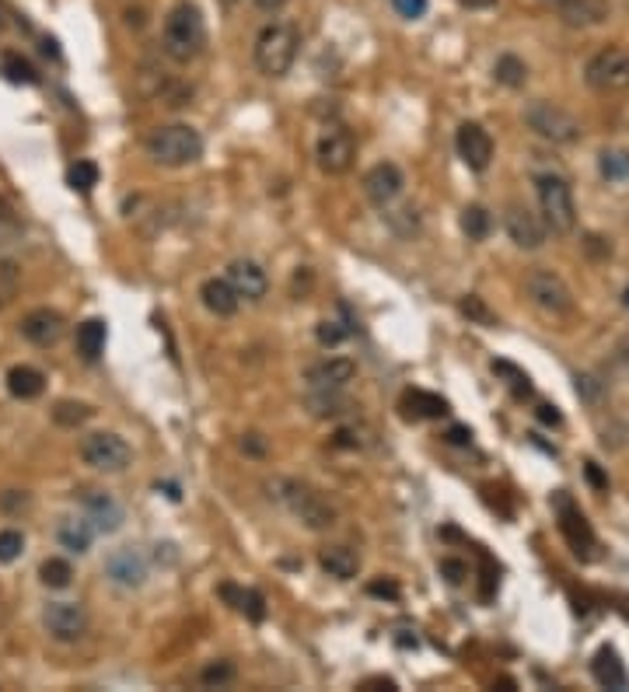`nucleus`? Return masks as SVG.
Returning a JSON list of instances; mask_svg holds the SVG:
<instances>
[{"mask_svg":"<svg viewBox=\"0 0 629 692\" xmlns=\"http://www.w3.org/2000/svg\"><path fill=\"white\" fill-rule=\"evenodd\" d=\"M207 46V21L203 11L189 0H179L172 11L165 14V25H161V49H165L168 60L175 63H193L196 56Z\"/></svg>","mask_w":629,"mask_h":692,"instance_id":"1","label":"nucleus"},{"mask_svg":"<svg viewBox=\"0 0 629 692\" xmlns=\"http://www.w3.org/2000/svg\"><path fill=\"white\" fill-rule=\"evenodd\" d=\"M298 49H301V35L291 21H270L263 32L256 35V67L263 70L266 77H284L287 70L294 67L298 60Z\"/></svg>","mask_w":629,"mask_h":692,"instance_id":"2","label":"nucleus"},{"mask_svg":"<svg viewBox=\"0 0 629 692\" xmlns=\"http://www.w3.org/2000/svg\"><path fill=\"white\" fill-rule=\"evenodd\" d=\"M266 490H270V497L280 500V504H284L301 525L312 528V532H329V528L336 525V511H332V504L318 497L315 490H308L305 483H294V479H273Z\"/></svg>","mask_w":629,"mask_h":692,"instance_id":"3","label":"nucleus"},{"mask_svg":"<svg viewBox=\"0 0 629 692\" xmlns=\"http://www.w3.org/2000/svg\"><path fill=\"white\" fill-rule=\"evenodd\" d=\"M147 154L151 161L165 168H186L193 161H200L203 154V137L200 130L186 123H168V126H158V130L147 137Z\"/></svg>","mask_w":629,"mask_h":692,"instance_id":"4","label":"nucleus"},{"mask_svg":"<svg viewBox=\"0 0 629 692\" xmlns=\"http://www.w3.org/2000/svg\"><path fill=\"white\" fill-rule=\"evenodd\" d=\"M535 193H539V210H542V224L553 235H570L577 228V203H574V189L563 175H539L535 179Z\"/></svg>","mask_w":629,"mask_h":692,"instance_id":"5","label":"nucleus"},{"mask_svg":"<svg viewBox=\"0 0 629 692\" xmlns=\"http://www.w3.org/2000/svg\"><path fill=\"white\" fill-rule=\"evenodd\" d=\"M525 123L535 137L549 140V144H574V140H581V133H584L581 119H577L574 112H567L556 102H546V98H539V102L528 105Z\"/></svg>","mask_w":629,"mask_h":692,"instance_id":"6","label":"nucleus"},{"mask_svg":"<svg viewBox=\"0 0 629 692\" xmlns=\"http://www.w3.org/2000/svg\"><path fill=\"white\" fill-rule=\"evenodd\" d=\"M525 294L539 312L563 319V315H574V291L567 287V280L553 270H532L525 277Z\"/></svg>","mask_w":629,"mask_h":692,"instance_id":"7","label":"nucleus"},{"mask_svg":"<svg viewBox=\"0 0 629 692\" xmlns=\"http://www.w3.org/2000/svg\"><path fill=\"white\" fill-rule=\"evenodd\" d=\"M584 81H588V88L602 91V95L626 91L629 88V49L623 46L598 49L588 60V67H584Z\"/></svg>","mask_w":629,"mask_h":692,"instance_id":"8","label":"nucleus"},{"mask_svg":"<svg viewBox=\"0 0 629 692\" xmlns=\"http://www.w3.org/2000/svg\"><path fill=\"white\" fill-rule=\"evenodd\" d=\"M81 462L95 472H123L133 462V448L119 434H88L81 441Z\"/></svg>","mask_w":629,"mask_h":692,"instance_id":"9","label":"nucleus"},{"mask_svg":"<svg viewBox=\"0 0 629 692\" xmlns=\"http://www.w3.org/2000/svg\"><path fill=\"white\" fill-rule=\"evenodd\" d=\"M42 626L60 644H77V640L88 637L91 619L81 602H49L46 612H42Z\"/></svg>","mask_w":629,"mask_h":692,"instance_id":"10","label":"nucleus"},{"mask_svg":"<svg viewBox=\"0 0 629 692\" xmlns=\"http://www.w3.org/2000/svg\"><path fill=\"white\" fill-rule=\"evenodd\" d=\"M315 158L325 175H346L353 168V158H357L353 133L343 130V126H325L315 144Z\"/></svg>","mask_w":629,"mask_h":692,"instance_id":"11","label":"nucleus"},{"mask_svg":"<svg viewBox=\"0 0 629 692\" xmlns=\"http://www.w3.org/2000/svg\"><path fill=\"white\" fill-rule=\"evenodd\" d=\"M556 514H560V532L563 539L574 546L577 556H584V560H591V549H595V532H591L588 518H584L581 511L574 507V500L567 497V493H556Z\"/></svg>","mask_w":629,"mask_h":692,"instance_id":"12","label":"nucleus"},{"mask_svg":"<svg viewBox=\"0 0 629 692\" xmlns=\"http://www.w3.org/2000/svg\"><path fill=\"white\" fill-rule=\"evenodd\" d=\"M455 147H458V158L472 168V172H486L493 161V137L483 130L479 123H462L455 133Z\"/></svg>","mask_w":629,"mask_h":692,"instance_id":"13","label":"nucleus"},{"mask_svg":"<svg viewBox=\"0 0 629 692\" xmlns=\"http://www.w3.org/2000/svg\"><path fill=\"white\" fill-rule=\"evenodd\" d=\"M402 186H406V175H402V168L392 165V161H381V165H374L371 172L364 175V196L381 210L392 200H399Z\"/></svg>","mask_w":629,"mask_h":692,"instance_id":"14","label":"nucleus"},{"mask_svg":"<svg viewBox=\"0 0 629 692\" xmlns=\"http://www.w3.org/2000/svg\"><path fill=\"white\" fill-rule=\"evenodd\" d=\"M67 333V322L56 308H32V312L21 319V336L35 346H56Z\"/></svg>","mask_w":629,"mask_h":692,"instance_id":"15","label":"nucleus"},{"mask_svg":"<svg viewBox=\"0 0 629 692\" xmlns=\"http://www.w3.org/2000/svg\"><path fill=\"white\" fill-rule=\"evenodd\" d=\"M504 228H507V235H511V242L518 245V249L535 252V249H542V245H546V224H542L528 207H507Z\"/></svg>","mask_w":629,"mask_h":692,"instance_id":"16","label":"nucleus"},{"mask_svg":"<svg viewBox=\"0 0 629 692\" xmlns=\"http://www.w3.org/2000/svg\"><path fill=\"white\" fill-rule=\"evenodd\" d=\"M105 577L119 588H140L147 581V556L140 549H116V553L105 560Z\"/></svg>","mask_w":629,"mask_h":692,"instance_id":"17","label":"nucleus"},{"mask_svg":"<svg viewBox=\"0 0 629 692\" xmlns=\"http://www.w3.org/2000/svg\"><path fill=\"white\" fill-rule=\"evenodd\" d=\"M228 284L235 287V294L245 301H263L266 291H270V277H266V270L256 259H235V263L228 266Z\"/></svg>","mask_w":629,"mask_h":692,"instance_id":"18","label":"nucleus"},{"mask_svg":"<svg viewBox=\"0 0 629 692\" xmlns=\"http://www.w3.org/2000/svg\"><path fill=\"white\" fill-rule=\"evenodd\" d=\"M357 378V364L350 357H325L305 371L308 388H346Z\"/></svg>","mask_w":629,"mask_h":692,"instance_id":"19","label":"nucleus"},{"mask_svg":"<svg viewBox=\"0 0 629 692\" xmlns=\"http://www.w3.org/2000/svg\"><path fill=\"white\" fill-rule=\"evenodd\" d=\"M81 504H84V518L91 521L95 532H116L123 525V507L102 490H84L81 493Z\"/></svg>","mask_w":629,"mask_h":692,"instance_id":"20","label":"nucleus"},{"mask_svg":"<svg viewBox=\"0 0 629 692\" xmlns=\"http://www.w3.org/2000/svg\"><path fill=\"white\" fill-rule=\"evenodd\" d=\"M200 301L203 308H207L210 315H217V319H231V315L238 312V305H242V298L235 294V287L228 284V277H210L200 284Z\"/></svg>","mask_w":629,"mask_h":692,"instance_id":"21","label":"nucleus"},{"mask_svg":"<svg viewBox=\"0 0 629 692\" xmlns=\"http://www.w3.org/2000/svg\"><path fill=\"white\" fill-rule=\"evenodd\" d=\"M556 14L570 28H595L609 18V0H563Z\"/></svg>","mask_w":629,"mask_h":692,"instance_id":"22","label":"nucleus"},{"mask_svg":"<svg viewBox=\"0 0 629 692\" xmlns=\"http://www.w3.org/2000/svg\"><path fill=\"white\" fill-rule=\"evenodd\" d=\"M318 567L336 581H353L360 574V556L350 546H325L318 549Z\"/></svg>","mask_w":629,"mask_h":692,"instance_id":"23","label":"nucleus"},{"mask_svg":"<svg viewBox=\"0 0 629 692\" xmlns=\"http://www.w3.org/2000/svg\"><path fill=\"white\" fill-rule=\"evenodd\" d=\"M591 675L602 689H629V672L612 647H602L591 661Z\"/></svg>","mask_w":629,"mask_h":692,"instance_id":"24","label":"nucleus"},{"mask_svg":"<svg viewBox=\"0 0 629 692\" xmlns=\"http://www.w3.org/2000/svg\"><path fill=\"white\" fill-rule=\"evenodd\" d=\"M7 392L21 402H32L46 392V374L39 367H28V364H18L7 371Z\"/></svg>","mask_w":629,"mask_h":692,"instance_id":"25","label":"nucleus"},{"mask_svg":"<svg viewBox=\"0 0 629 692\" xmlns=\"http://www.w3.org/2000/svg\"><path fill=\"white\" fill-rule=\"evenodd\" d=\"M402 413H406V420H441V416H448V402L434 392L413 388L402 395Z\"/></svg>","mask_w":629,"mask_h":692,"instance_id":"26","label":"nucleus"},{"mask_svg":"<svg viewBox=\"0 0 629 692\" xmlns=\"http://www.w3.org/2000/svg\"><path fill=\"white\" fill-rule=\"evenodd\" d=\"M56 539H60V546L67 553H88L91 539H95V528H91V521L84 514L81 518H63L60 528H56Z\"/></svg>","mask_w":629,"mask_h":692,"instance_id":"27","label":"nucleus"},{"mask_svg":"<svg viewBox=\"0 0 629 692\" xmlns=\"http://www.w3.org/2000/svg\"><path fill=\"white\" fill-rule=\"evenodd\" d=\"M343 388H312V395L305 399L308 413L318 416V420H325V416H343L346 409H353L350 399H343Z\"/></svg>","mask_w":629,"mask_h":692,"instance_id":"28","label":"nucleus"},{"mask_svg":"<svg viewBox=\"0 0 629 692\" xmlns=\"http://www.w3.org/2000/svg\"><path fill=\"white\" fill-rule=\"evenodd\" d=\"M105 350V322L102 319H88L77 326V353H81L84 360H98Z\"/></svg>","mask_w":629,"mask_h":692,"instance_id":"29","label":"nucleus"},{"mask_svg":"<svg viewBox=\"0 0 629 692\" xmlns=\"http://www.w3.org/2000/svg\"><path fill=\"white\" fill-rule=\"evenodd\" d=\"M493 77H497L504 88H525V81H528V67H525V60L521 56H514V53H504L497 60V67H493Z\"/></svg>","mask_w":629,"mask_h":692,"instance_id":"30","label":"nucleus"},{"mask_svg":"<svg viewBox=\"0 0 629 692\" xmlns=\"http://www.w3.org/2000/svg\"><path fill=\"white\" fill-rule=\"evenodd\" d=\"M39 577L46 588L63 591V588H70V581H74V567H70L67 560H60V556H49V560H42Z\"/></svg>","mask_w":629,"mask_h":692,"instance_id":"31","label":"nucleus"},{"mask_svg":"<svg viewBox=\"0 0 629 692\" xmlns=\"http://www.w3.org/2000/svg\"><path fill=\"white\" fill-rule=\"evenodd\" d=\"M598 168H602V175L609 182L629 179V151H623V147H609V151H602V158H598Z\"/></svg>","mask_w":629,"mask_h":692,"instance_id":"32","label":"nucleus"},{"mask_svg":"<svg viewBox=\"0 0 629 692\" xmlns=\"http://www.w3.org/2000/svg\"><path fill=\"white\" fill-rule=\"evenodd\" d=\"M91 413H95V409L84 406V402H70V399H63V402H56L53 420L60 423V427H81V423H88V420H91Z\"/></svg>","mask_w":629,"mask_h":692,"instance_id":"33","label":"nucleus"},{"mask_svg":"<svg viewBox=\"0 0 629 692\" xmlns=\"http://www.w3.org/2000/svg\"><path fill=\"white\" fill-rule=\"evenodd\" d=\"M0 74H4L11 84H35L39 81V74L32 70V63L21 60V56H14V53H7L4 60H0Z\"/></svg>","mask_w":629,"mask_h":692,"instance_id":"34","label":"nucleus"},{"mask_svg":"<svg viewBox=\"0 0 629 692\" xmlns=\"http://www.w3.org/2000/svg\"><path fill=\"white\" fill-rule=\"evenodd\" d=\"M235 665L231 661H210L207 668L200 672V686H207V689H224V686H231L235 682Z\"/></svg>","mask_w":629,"mask_h":692,"instance_id":"35","label":"nucleus"},{"mask_svg":"<svg viewBox=\"0 0 629 692\" xmlns=\"http://www.w3.org/2000/svg\"><path fill=\"white\" fill-rule=\"evenodd\" d=\"M462 231L472 238V242H483L490 235V214L483 207H465L462 210Z\"/></svg>","mask_w":629,"mask_h":692,"instance_id":"36","label":"nucleus"},{"mask_svg":"<svg viewBox=\"0 0 629 692\" xmlns=\"http://www.w3.org/2000/svg\"><path fill=\"white\" fill-rule=\"evenodd\" d=\"M67 182L74 189H81V193H88V189L98 186V165L95 161H77V165H70Z\"/></svg>","mask_w":629,"mask_h":692,"instance_id":"37","label":"nucleus"},{"mask_svg":"<svg viewBox=\"0 0 629 692\" xmlns=\"http://www.w3.org/2000/svg\"><path fill=\"white\" fill-rule=\"evenodd\" d=\"M462 315L465 319H472V322H479V326H497V315L486 308V301L483 298H476V294H469V298L462 301Z\"/></svg>","mask_w":629,"mask_h":692,"instance_id":"38","label":"nucleus"},{"mask_svg":"<svg viewBox=\"0 0 629 692\" xmlns=\"http://www.w3.org/2000/svg\"><path fill=\"white\" fill-rule=\"evenodd\" d=\"M25 549V535L18 528H4L0 532V563H14Z\"/></svg>","mask_w":629,"mask_h":692,"instance_id":"39","label":"nucleus"},{"mask_svg":"<svg viewBox=\"0 0 629 692\" xmlns=\"http://www.w3.org/2000/svg\"><path fill=\"white\" fill-rule=\"evenodd\" d=\"M577 395H581L588 406H598L605 395V381H598L595 374H577Z\"/></svg>","mask_w":629,"mask_h":692,"instance_id":"40","label":"nucleus"},{"mask_svg":"<svg viewBox=\"0 0 629 692\" xmlns=\"http://www.w3.org/2000/svg\"><path fill=\"white\" fill-rule=\"evenodd\" d=\"M238 609H242L252 623H263V619H266V598L259 595V591H242V602H238Z\"/></svg>","mask_w":629,"mask_h":692,"instance_id":"41","label":"nucleus"},{"mask_svg":"<svg viewBox=\"0 0 629 692\" xmlns=\"http://www.w3.org/2000/svg\"><path fill=\"white\" fill-rule=\"evenodd\" d=\"M364 434H367L364 427H339L336 437H332V444H336V448H364L367 444Z\"/></svg>","mask_w":629,"mask_h":692,"instance_id":"42","label":"nucleus"},{"mask_svg":"<svg viewBox=\"0 0 629 692\" xmlns=\"http://www.w3.org/2000/svg\"><path fill=\"white\" fill-rule=\"evenodd\" d=\"M493 371H500V374H507V378H511L514 395H532V385H528V374H521L518 367H511V364H504V360H497V364H493Z\"/></svg>","mask_w":629,"mask_h":692,"instance_id":"43","label":"nucleus"},{"mask_svg":"<svg viewBox=\"0 0 629 692\" xmlns=\"http://www.w3.org/2000/svg\"><path fill=\"white\" fill-rule=\"evenodd\" d=\"M315 340L322 343V346H339V343L346 340V329L339 326V322H318Z\"/></svg>","mask_w":629,"mask_h":692,"instance_id":"44","label":"nucleus"},{"mask_svg":"<svg viewBox=\"0 0 629 692\" xmlns=\"http://www.w3.org/2000/svg\"><path fill=\"white\" fill-rule=\"evenodd\" d=\"M14 287H18V270H14V266H7V263H0V308L11 301Z\"/></svg>","mask_w":629,"mask_h":692,"instance_id":"45","label":"nucleus"},{"mask_svg":"<svg viewBox=\"0 0 629 692\" xmlns=\"http://www.w3.org/2000/svg\"><path fill=\"white\" fill-rule=\"evenodd\" d=\"M392 7L399 18H409V21H416L427 14V0H392Z\"/></svg>","mask_w":629,"mask_h":692,"instance_id":"46","label":"nucleus"},{"mask_svg":"<svg viewBox=\"0 0 629 692\" xmlns=\"http://www.w3.org/2000/svg\"><path fill=\"white\" fill-rule=\"evenodd\" d=\"M388 221L395 224V231H399V235H413L416 231V210L413 207H406V210H399V214H388Z\"/></svg>","mask_w":629,"mask_h":692,"instance_id":"47","label":"nucleus"},{"mask_svg":"<svg viewBox=\"0 0 629 692\" xmlns=\"http://www.w3.org/2000/svg\"><path fill=\"white\" fill-rule=\"evenodd\" d=\"M441 574L448 577V584H465V577H469V567H465L462 560H441Z\"/></svg>","mask_w":629,"mask_h":692,"instance_id":"48","label":"nucleus"},{"mask_svg":"<svg viewBox=\"0 0 629 692\" xmlns=\"http://www.w3.org/2000/svg\"><path fill=\"white\" fill-rule=\"evenodd\" d=\"M584 249H588V256H595V259H609L612 256V245L605 242L602 235H588V238H584Z\"/></svg>","mask_w":629,"mask_h":692,"instance_id":"49","label":"nucleus"},{"mask_svg":"<svg viewBox=\"0 0 629 692\" xmlns=\"http://www.w3.org/2000/svg\"><path fill=\"white\" fill-rule=\"evenodd\" d=\"M367 595H374V598H399V584H392V581H371L367 584Z\"/></svg>","mask_w":629,"mask_h":692,"instance_id":"50","label":"nucleus"},{"mask_svg":"<svg viewBox=\"0 0 629 692\" xmlns=\"http://www.w3.org/2000/svg\"><path fill=\"white\" fill-rule=\"evenodd\" d=\"M584 476H588V483L595 486V490H609V476H605V472L598 469V462H588V465H584Z\"/></svg>","mask_w":629,"mask_h":692,"instance_id":"51","label":"nucleus"},{"mask_svg":"<svg viewBox=\"0 0 629 692\" xmlns=\"http://www.w3.org/2000/svg\"><path fill=\"white\" fill-rule=\"evenodd\" d=\"M444 441L455 444V448H469V444H472V430L469 427H451L448 434H444Z\"/></svg>","mask_w":629,"mask_h":692,"instance_id":"52","label":"nucleus"},{"mask_svg":"<svg viewBox=\"0 0 629 692\" xmlns=\"http://www.w3.org/2000/svg\"><path fill=\"white\" fill-rule=\"evenodd\" d=\"M242 451H249V455H266V441L259 434H245L242 437Z\"/></svg>","mask_w":629,"mask_h":692,"instance_id":"53","label":"nucleus"},{"mask_svg":"<svg viewBox=\"0 0 629 692\" xmlns=\"http://www.w3.org/2000/svg\"><path fill=\"white\" fill-rule=\"evenodd\" d=\"M539 420L546 423V427H560L563 416H560V409H556V406H539Z\"/></svg>","mask_w":629,"mask_h":692,"instance_id":"54","label":"nucleus"},{"mask_svg":"<svg viewBox=\"0 0 629 692\" xmlns=\"http://www.w3.org/2000/svg\"><path fill=\"white\" fill-rule=\"evenodd\" d=\"M263 14H280L287 7V0H252Z\"/></svg>","mask_w":629,"mask_h":692,"instance_id":"55","label":"nucleus"},{"mask_svg":"<svg viewBox=\"0 0 629 692\" xmlns=\"http://www.w3.org/2000/svg\"><path fill=\"white\" fill-rule=\"evenodd\" d=\"M462 7H469V11H490L497 0H458Z\"/></svg>","mask_w":629,"mask_h":692,"instance_id":"56","label":"nucleus"},{"mask_svg":"<svg viewBox=\"0 0 629 692\" xmlns=\"http://www.w3.org/2000/svg\"><path fill=\"white\" fill-rule=\"evenodd\" d=\"M0 221H11V207L4 200H0Z\"/></svg>","mask_w":629,"mask_h":692,"instance_id":"57","label":"nucleus"},{"mask_svg":"<svg viewBox=\"0 0 629 692\" xmlns=\"http://www.w3.org/2000/svg\"><path fill=\"white\" fill-rule=\"evenodd\" d=\"M217 4H221V7H235L238 0H217Z\"/></svg>","mask_w":629,"mask_h":692,"instance_id":"58","label":"nucleus"},{"mask_svg":"<svg viewBox=\"0 0 629 692\" xmlns=\"http://www.w3.org/2000/svg\"><path fill=\"white\" fill-rule=\"evenodd\" d=\"M542 4H549V7H560V4H563V0H542Z\"/></svg>","mask_w":629,"mask_h":692,"instance_id":"59","label":"nucleus"},{"mask_svg":"<svg viewBox=\"0 0 629 692\" xmlns=\"http://www.w3.org/2000/svg\"><path fill=\"white\" fill-rule=\"evenodd\" d=\"M623 305L629 308V287H626V291H623Z\"/></svg>","mask_w":629,"mask_h":692,"instance_id":"60","label":"nucleus"}]
</instances>
